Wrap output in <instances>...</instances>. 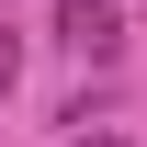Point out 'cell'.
<instances>
[{
    "label": "cell",
    "instance_id": "obj_1",
    "mask_svg": "<svg viewBox=\"0 0 147 147\" xmlns=\"http://www.w3.org/2000/svg\"><path fill=\"white\" fill-rule=\"evenodd\" d=\"M57 45H79V57H113V45H125L113 0H57Z\"/></svg>",
    "mask_w": 147,
    "mask_h": 147
},
{
    "label": "cell",
    "instance_id": "obj_2",
    "mask_svg": "<svg viewBox=\"0 0 147 147\" xmlns=\"http://www.w3.org/2000/svg\"><path fill=\"white\" fill-rule=\"evenodd\" d=\"M11 79H23V45H11V34H0V102H11Z\"/></svg>",
    "mask_w": 147,
    "mask_h": 147
},
{
    "label": "cell",
    "instance_id": "obj_3",
    "mask_svg": "<svg viewBox=\"0 0 147 147\" xmlns=\"http://www.w3.org/2000/svg\"><path fill=\"white\" fill-rule=\"evenodd\" d=\"M79 147H125V136H79Z\"/></svg>",
    "mask_w": 147,
    "mask_h": 147
}]
</instances>
